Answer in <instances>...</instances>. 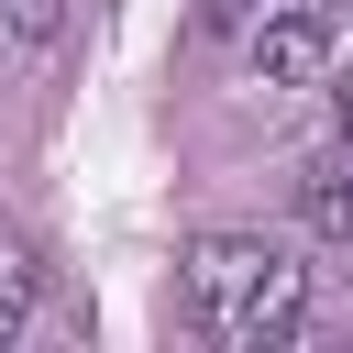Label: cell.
<instances>
[{
	"mask_svg": "<svg viewBox=\"0 0 353 353\" xmlns=\"http://www.w3.org/2000/svg\"><path fill=\"white\" fill-rule=\"evenodd\" d=\"M188 320L221 353H276L309 320V265L265 232H210V243H188Z\"/></svg>",
	"mask_w": 353,
	"mask_h": 353,
	"instance_id": "cell-1",
	"label": "cell"
},
{
	"mask_svg": "<svg viewBox=\"0 0 353 353\" xmlns=\"http://www.w3.org/2000/svg\"><path fill=\"white\" fill-rule=\"evenodd\" d=\"M342 55H353V33H342L320 0H276V11L243 22V66H254L265 88H320Z\"/></svg>",
	"mask_w": 353,
	"mask_h": 353,
	"instance_id": "cell-2",
	"label": "cell"
},
{
	"mask_svg": "<svg viewBox=\"0 0 353 353\" xmlns=\"http://www.w3.org/2000/svg\"><path fill=\"white\" fill-rule=\"evenodd\" d=\"M298 221H309L320 243H342V254H353V132H342V143L298 176Z\"/></svg>",
	"mask_w": 353,
	"mask_h": 353,
	"instance_id": "cell-3",
	"label": "cell"
},
{
	"mask_svg": "<svg viewBox=\"0 0 353 353\" xmlns=\"http://www.w3.org/2000/svg\"><path fill=\"white\" fill-rule=\"evenodd\" d=\"M22 320H33V254H22L11 232H0V342H11Z\"/></svg>",
	"mask_w": 353,
	"mask_h": 353,
	"instance_id": "cell-4",
	"label": "cell"
},
{
	"mask_svg": "<svg viewBox=\"0 0 353 353\" xmlns=\"http://www.w3.org/2000/svg\"><path fill=\"white\" fill-rule=\"evenodd\" d=\"M0 22H11V44H44L55 33V0H0Z\"/></svg>",
	"mask_w": 353,
	"mask_h": 353,
	"instance_id": "cell-5",
	"label": "cell"
}]
</instances>
